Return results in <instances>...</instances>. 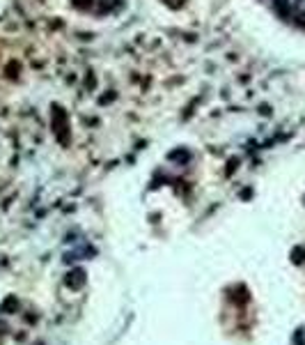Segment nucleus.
<instances>
[{"instance_id": "obj_1", "label": "nucleus", "mask_w": 305, "mask_h": 345, "mask_svg": "<svg viewBox=\"0 0 305 345\" xmlns=\"http://www.w3.org/2000/svg\"><path fill=\"white\" fill-rule=\"evenodd\" d=\"M67 286L71 288V290H78V288L85 286V272L83 269H76V272L69 274V279H67Z\"/></svg>"}, {"instance_id": "obj_2", "label": "nucleus", "mask_w": 305, "mask_h": 345, "mask_svg": "<svg viewBox=\"0 0 305 345\" xmlns=\"http://www.w3.org/2000/svg\"><path fill=\"white\" fill-rule=\"evenodd\" d=\"M16 306H19L16 297H7L5 302H2V306H0V311H2V313H12V311H16Z\"/></svg>"}]
</instances>
